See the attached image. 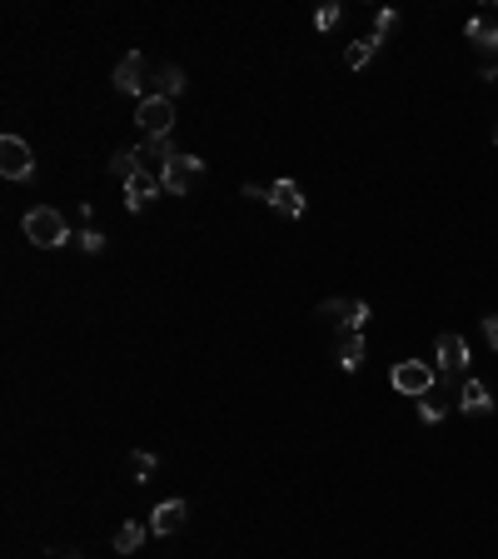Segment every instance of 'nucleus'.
<instances>
[{
    "instance_id": "b1692460",
    "label": "nucleus",
    "mask_w": 498,
    "mask_h": 559,
    "mask_svg": "<svg viewBox=\"0 0 498 559\" xmlns=\"http://www.w3.org/2000/svg\"><path fill=\"white\" fill-rule=\"evenodd\" d=\"M80 250H85V255H100V250H105V235H100V230H85V235H80Z\"/></svg>"
},
{
    "instance_id": "f8f14e48",
    "label": "nucleus",
    "mask_w": 498,
    "mask_h": 559,
    "mask_svg": "<svg viewBox=\"0 0 498 559\" xmlns=\"http://www.w3.org/2000/svg\"><path fill=\"white\" fill-rule=\"evenodd\" d=\"M334 360H339V369H349V375H354V369L364 365V330H344V335H339Z\"/></svg>"
},
{
    "instance_id": "1a4fd4ad",
    "label": "nucleus",
    "mask_w": 498,
    "mask_h": 559,
    "mask_svg": "<svg viewBox=\"0 0 498 559\" xmlns=\"http://www.w3.org/2000/svg\"><path fill=\"white\" fill-rule=\"evenodd\" d=\"M160 190H165V180L155 175V170H140V175L130 180V185H124V205H130V210H135V215H140V210H145V205L155 200V195H160Z\"/></svg>"
},
{
    "instance_id": "423d86ee",
    "label": "nucleus",
    "mask_w": 498,
    "mask_h": 559,
    "mask_svg": "<svg viewBox=\"0 0 498 559\" xmlns=\"http://www.w3.org/2000/svg\"><path fill=\"white\" fill-rule=\"evenodd\" d=\"M205 175V160H199V155H174V160H165V170H160V180H165V190L170 195H185L189 190V180H199Z\"/></svg>"
},
{
    "instance_id": "4be33fe9",
    "label": "nucleus",
    "mask_w": 498,
    "mask_h": 559,
    "mask_svg": "<svg viewBox=\"0 0 498 559\" xmlns=\"http://www.w3.org/2000/svg\"><path fill=\"white\" fill-rule=\"evenodd\" d=\"M394 26H398V11H379V15H374V36H379V40L394 36Z\"/></svg>"
},
{
    "instance_id": "393cba45",
    "label": "nucleus",
    "mask_w": 498,
    "mask_h": 559,
    "mask_svg": "<svg viewBox=\"0 0 498 559\" xmlns=\"http://www.w3.org/2000/svg\"><path fill=\"white\" fill-rule=\"evenodd\" d=\"M364 320H369V305H364V300H354V315H349V330H364Z\"/></svg>"
},
{
    "instance_id": "7ed1b4c3",
    "label": "nucleus",
    "mask_w": 498,
    "mask_h": 559,
    "mask_svg": "<svg viewBox=\"0 0 498 559\" xmlns=\"http://www.w3.org/2000/svg\"><path fill=\"white\" fill-rule=\"evenodd\" d=\"M135 126L145 130V140H160L174 130V101H160V95H145L135 110Z\"/></svg>"
},
{
    "instance_id": "a211bd4d",
    "label": "nucleus",
    "mask_w": 498,
    "mask_h": 559,
    "mask_svg": "<svg viewBox=\"0 0 498 559\" xmlns=\"http://www.w3.org/2000/svg\"><path fill=\"white\" fill-rule=\"evenodd\" d=\"M140 170H145V166H140V150H115V155H110V175L120 180V185H130Z\"/></svg>"
},
{
    "instance_id": "4468645a",
    "label": "nucleus",
    "mask_w": 498,
    "mask_h": 559,
    "mask_svg": "<svg viewBox=\"0 0 498 559\" xmlns=\"http://www.w3.org/2000/svg\"><path fill=\"white\" fill-rule=\"evenodd\" d=\"M135 150H140V166H145V170H165V160H174V155H180V150H174V140H170V135L145 140V145H135Z\"/></svg>"
},
{
    "instance_id": "a878e982",
    "label": "nucleus",
    "mask_w": 498,
    "mask_h": 559,
    "mask_svg": "<svg viewBox=\"0 0 498 559\" xmlns=\"http://www.w3.org/2000/svg\"><path fill=\"white\" fill-rule=\"evenodd\" d=\"M484 340L488 350H498V315H484Z\"/></svg>"
},
{
    "instance_id": "20e7f679",
    "label": "nucleus",
    "mask_w": 498,
    "mask_h": 559,
    "mask_svg": "<svg viewBox=\"0 0 498 559\" xmlns=\"http://www.w3.org/2000/svg\"><path fill=\"white\" fill-rule=\"evenodd\" d=\"M0 175L5 180H30L36 175V155L20 135H0Z\"/></svg>"
},
{
    "instance_id": "f257e3e1",
    "label": "nucleus",
    "mask_w": 498,
    "mask_h": 559,
    "mask_svg": "<svg viewBox=\"0 0 498 559\" xmlns=\"http://www.w3.org/2000/svg\"><path fill=\"white\" fill-rule=\"evenodd\" d=\"M20 230H25V240L40 245V250H55V245L70 240V225H65V215L55 210V205H36V210H25Z\"/></svg>"
},
{
    "instance_id": "aec40b11",
    "label": "nucleus",
    "mask_w": 498,
    "mask_h": 559,
    "mask_svg": "<svg viewBox=\"0 0 498 559\" xmlns=\"http://www.w3.org/2000/svg\"><path fill=\"white\" fill-rule=\"evenodd\" d=\"M349 315H354V300H324L319 305V320H334L344 330H349Z\"/></svg>"
},
{
    "instance_id": "412c9836",
    "label": "nucleus",
    "mask_w": 498,
    "mask_h": 559,
    "mask_svg": "<svg viewBox=\"0 0 498 559\" xmlns=\"http://www.w3.org/2000/svg\"><path fill=\"white\" fill-rule=\"evenodd\" d=\"M130 465H135V474H140V484H145V480H149V474H155V470H160V459H155V455H149V450H135V455H130Z\"/></svg>"
},
{
    "instance_id": "9d476101",
    "label": "nucleus",
    "mask_w": 498,
    "mask_h": 559,
    "mask_svg": "<svg viewBox=\"0 0 498 559\" xmlns=\"http://www.w3.org/2000/svg\"><path fill=\"white\" fill-rule=\"evenodd\" d=\"M269 205L279 210V215L299 220V215H304V190H299L294 180H274V185H269Z\"/></svg>"
},
{
    "instance_id": "39448f33",
    "label": "nucleus",
    "mask_w": 498,
    "mask_h": 559,
    "mask_svg": "<svg viewBox=\"0 0 498 559\" xmlns=\"http://www.w3.org/2000/svg\"><path fill=\"white\" fill-rule=\"evenodd\" d=\"M463 369H469V340L454 335V330H444L438 335V385L454 380V375H463Z\"/></svg>"
},
{
    "instance_id": "dca6fc26",
    "label": "nucleus",
    "mask_w": 498,
    "mask_h": 559,
    "mask_svg": "<svg viewBox=\"0 0 498 559\" xmlns=\"http://www.w3.org/2000/svg\"><path fill=\"white\" fill-rule=\"evenodd\" d=\"M379 45H384L379 36H364V40H354V45L344 51V65H349V70H364V65H369L374 55H379Z\"/></svg>"
},
{
    "instance_id": "2eb2a0df",
    "label": "nucleus",
    "mask_w": 498,
    "mask_h": 559,
    "mask_svg": "<svg viewBox=\"0 0 498 559\" xmlns=\"http://www.w3.org/2000/svg\"><path fill=\"white\" fill-rule=\"evenodd\" d=\"M463 36H469V45L498 55V20H469V26H463Z\"/></svg>"
},
{
    "instance_id": "f03ea898",
    "label": "nucleus",
    "mask_w": 498,
    "mask_h": 559,
    "mask_svg": "<svg viewBox=\"0 0 498 559\" xmlns=\"http://www.w3.org/2000/svg\"><path fill=\"white\" fill-rule=\"evenodd\" d=\"M389 385H394L398 394H414V400H423V394L438 390V369H429V360H398L394 375H389Z\"/></svg>"
},
{
    "instance_id": "6e6552de",
    "label": "nucleus",
    "mask_w": 498,
    "mask_h": 559,
    "mask_svg": "<svg viewBox=\"0 0 498 559\" xmlns=\"http://www.w3.org/2000/svg\"><path fill=\"white\" fill-rule=\"evenodd\" d=\"M115 90L120 95H149V80H145V55H124L120 65H115Z\"/></svg>"
},
{
    "instance_id": "5701e85b",
    "label": "nucleus",
    "mask_w": 498,
    "mask_h": 559,
    "mask_svg": "<svg viewBox=\"0 0 498 559\" xmlns=\"http://www.w3.org/2000/svg\"><path fill=\"white\" fill-rule=\"evenodd\" d=\"M334 20H339V5H334V0H329V5H319V11H314V26H319V30H329V26H334Z\"/></svg>"
},
{
    "instance_id": "f3484780",
    "label": "nucleus",
    "mask_w": 498,
    "mask_h": 559,
    "mask_svg": "<svg viewBox=\"0 0 498 559\" xmlns=\"http://www.w3.org/2000/svg\"><path fill=\"white\" fill-rule=\"evenodd\" d=\"M145 534H149V524H140V520H124L120 530H115V549H120V555H135V549L145 545Z\"/></svg>"
},
{
    "instance_id": "bb28decb",
    "label": "nucleus",
    "mask_w": 498,
    "mask_h": 559,
    "mask_svg": "<svg viewBox=\"0 0 498 559\" xmlns=\"http://www.w3.org/2000/svg\"><path fill=\"white\" fill-rule=\"evenodd\" d=\"M494 145H498V126H494Z\"/></svg>"
},
{
    "instance_id": "0eeeda50",
    "label": "nucleus",
    "mask_w": 498,
    "mask_h": 559,
    "mask_svg": "<svg viewBox=\"0 0 498 559\" xmlns=\"http://www.w3.org/2000/svg\"><path fill=\"white\" fill-rule=\"evenodd\" d=\"M185 524H189V499H165V505L149 514V534H160V539L180 534Z\"/></svg>"
},
{
    "instance_id": "6ab92c4d",
    "label": "nucleus",
    "mask_w": 498,
    "mask_h": 559,
    "mask_svg": "<svg viewBox=\"0 0 498 559\" xmlns=\"http://www.w3.org/2000/svg\"><path fill=\"white\" fill-rule=\"evenodd\" d=\"M444 415H448V400H438V394H423V400H419V419H423V425H444Z\"/></svg>"
},
{
    "instance_id": "9b49d317",
    "label": "nucleus",
    "mask_w": 498,
    "mask_h": 559,
    "mask_svg": "<svg viewBox=\"0 0 498 559\" xmlns=\"http://www.w3.org/2000/svg\"><path fill=\"white\" fill-rule=\"evenodd\" d=\"M459 409L463 415H494V394H488V385L469 375V380L459 385Z\"/></svg>"
},
{
    "instance_id": "ddd939ff",
    "label": "nucleus",
    "mask_w": 498,
    "mask_h": 559,
    "mask_svg": "<svg viewBox=\"0 0 498 559\" xmlns=\"http://www.w3.org/2000/svg\"><path fill=\"white\" fill-rule=\"evenodd\" d=\"M185 85H189V80H185V70H180V65H160V70H155V80H149V95L174 101V95H180Z\"/></svg>"
}]
</instances>
